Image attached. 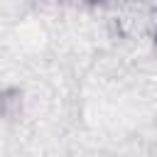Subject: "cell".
Returning a JSON list of instances; mask_svg holds the SVG:
<instances>
[{
	"instance_id": "1",
	"label": "cell",
	"mask_w": 157,
	"mask_h": 157,
	"mask_svg": "<svg viewBox=\"0 0 157 157\" xmlns=\"http://www.w3.org/2000/svg\"><path fill=\"white\" fill-rule=\"evenodd\" d=\"M155 42H157V34H155Z\"/></svg>"
}]
</instances>
